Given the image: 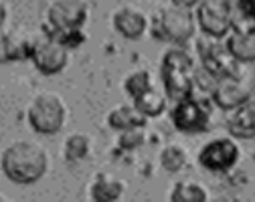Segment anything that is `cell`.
<instances>
[{"label": "cell", "instance_id": "6da1fadb", "mask_svg": "<svg viewBox=\"0 0 255 202\" xmlns=\"http://www.w3.org/2000/svg\"><path fill=\"white\" fill-rule=\"evenodd\" d=\"M2 174L20 186L39 182L49 170V154L39 142L18 140L8 144L0 154Z\"/></svg>", "mask_w": 255, "mask_h": 202}, {"label": "cell", "instance_id": "7a4b0ae2", "mask_svg": "<svg viewBox=\"0 0 255 202\" xmlns=\"http://www.w3.org/2000/svg\"><path fill=\"white\" fill-rule=\"evenodd\" d=\"M150 32L156 41H164L172 45H184L195 37L197 18L193 8H184L170 4L160 8L150 18Z\"/></svg>", "mask_w": 255, "mask_h": 202}, {"label": "cell", "instance_id": "3957f363", "mask_svg": "<svg viewBox=\"0 0 255 202\" xmlns=\"http://www.w3.org/2000/svg\"><path fill=\"white\" fill-rule=\"evenodd\" d=\"M195 59L184 49H168L162 55L160 73L168 99L178 101L193 95V75H195Z\"/></svg>", "mask_w": 255, "mask_h": 202}, {"label": "cell", "instance_id": "277c9868", "mask_svg": "<svg viewBox=\"0 0 255 202\" xmlns=\"http://www.w3.org/2000/svg\"><path fill=\"white\" fill-rule=\"evenodd\" d=\"M28 125L41 136H55L67 121V105L55 91H43L35 95L26 111Z\"/></svg>", "mask_w": 255, "mask_h": 202}, {"label": "cell", "instance_id": "5b68a950", "mask_svg": "<svg viewBox=\"0 0 255 202\" xmlns=\"http://www.w3.org/2000/svg\"><path fill=\"white\" fill-rule=\"evenodd\" d=\"M197 53L201 57V67L207 73H211L215 79L241 75L239 67L243 63H239L229 53L223 39H215V37H209L203 32V35L197 39Z\"/></svg>", "mask_w": 255, "mask_h": 202}, {"label": "cell", "instance_id": "8992f818", "mask_svg": "<svg viewBox=\"0 0 255 202\" xmlns=\"http://www.w3.org/2000/svg\"><path fill=\"white\" fill-rule=\"evenodd\" d=\"M233 0H201L195 6V18L201 32L215 39H225L231 32Z\"/></svg>", "mask_w": 255, "mask_h": 202}, {"label": "cell", "instance_id": "52a82bcc", "mask_svg": "<svg viewBox=\"0 0 255 202\" xmlns=\"http://www.w3.org/2000/svg\"><path fill=\"white\" fill-rule=\"evenodd\" d=\"M172 125L178 131L184 133H199L209 129L211 123V107L207 105L205 99H199L195 95H188L184 99L174 101L172 107Z\"/></svg>", "mask_w": 255, "mask_h": 202}, {"label": "cell", "instance_id": "ba28073f", "mask_svg": "<svg viewBox=\"0 0 255 202\" xmlns=\"http://www.w3.org/2000/svg\"><path fill=\"white\" fill-rule=\"evenodd\" d=\"M239 156H241V148H239L237 140L231 136V138H215V140L207 142L199 150L197 160L205 170L223 174V172H229L239 162Z\"/></svg>", "mask_w": 255, "mask_h": 202}, {"label": "cell", "instance_id": "9c48e42d", "mask_svg": "<svg viewBox=\"0 0 255 202\" xmlns=\"http://www.w3.org/2000/svg\"><path fill=\"white\" fill-rule=\"evenodd\" d=\"M30 61L43 75H59L69 63V49L53 37H41L35 41Z\"/></svg>", "mask_w": 255, "mask_h": 202}, {"label": "cell", "instance_id": "30bf717a", "mask_svg": "<svg viewBox=\"0 0 255 202\" xmlns=\"http://www.w3.org/2000/svg\"><path fill=\"white\" fill-rule=\"evenodd\" d=\"M87 4L83 0H53L47 8L49 28H77L87 20Z\"/></svg>", "mask_w": 255, "mask_h": 202}, {"label": "cell", "instance_id": "8fae6325", "mask_svg": "<svg viewBox=\"0 0 255 202\" xmlns=\"http://www.w3.org/2000/svg\"><path fill=\"white\" fill-rule=\"evenodd\" d=\"M211 99L215 101L217 107H221L223 111H229V109L245 103L247 99H251V87L245 83V79L241 75L221 77L215 81Z\"/></svg>", "mask_w": 255, "mask_h": 202}, {"label": "cell", "instance_id": "7c38bea8", "mask_svg": "<svg viewBox=\"0 0 255 202\" xmlns=\"http://www.w3.org/2000/svg\"><path fill=\"white\" fill-rule=\"evenodd\" d=\"M112 24H114V28L120 32L124 39L136 41V39H140L144 32L148 30L150 18H148V14L142 8L132 6V4H126V6H120L112 14Z\"/></svg>", "mask_w": 255, "mask_h": 202}, {"label": "cell", "instance_id": "4fadbf2b", "mask_svg": "<svg viewBox=\"0 0 255 202\" xmlns=\"http://www.w3.org/2000/svg\"><path fill=\"white\" fill-rule=\"evenodd\" d=\"M227 129L235 140H253L255 138V99H247L245 103L227 111Z\"/></svg>", "mask_w": 255, "mask_h": 202}, {"label": "cell", "instance_id": "5bb4252c", "mask_svg": "<svg viewBox=\"0 0 255 202\" xmlns=\"http://www.w3.org/2000/svg\"><path fill=\"white\" fill-rule=\"evenodd\" d=\"M124 192L126 182L110 172L95 174V178L89 184V198L95 202H116L124 196Z\"/></svg>", "mask_w": 255, "mask_h": 202}, {"label": "cell", "instance_id": "9a60e30c", "mask_svg": "<svg viewBox=\"0 0 255 202\" xmlns=\"http://www.w3.org/2000/svg\"><path fill=\"white\" fill-rule=\"evenodd\" d=\"M229 53L239 61V63H255V30L251 32H241V30H231L229 35L223 39Z\"/></svg>", "mask_w": 255, "mask_h": 202}, {"label": "cell", "instance_id": "2e32d148", "mask_svg": "<svg viewBox=\"0 0 255 202\" xmlns=\"http://www.w3.org/2000/svg\"><path fill=\"white\" fill-rule=\"evenodd\" d=\"M146 119L148 117L134 103H120L114 109H110V113H108V125L116 131L146 125Z\"/></svg>", "mask_w": 255, "mask_h": 202}, {"label": "cell", "instance_id": "e0dca14e", "mask_svg": "<svg viewBox=\"0 0 255 202\" xmlns=\"http://www.w3.org/2000/svg\"><path fill=\"white\" fill-rule=\"evenodd\" d=\"M132 103L146 117H158V115H162L166 111V107H168V95H166V91H162V89H158L156 85H152L150 89H146L144 93L134 97Z\"/></svg>", "mask_w": 255, "mask_h": 202}, {"label": "cell", "instance_id": "ac0fdd59", "mask_svg": "<svg viewBox=\"0 0 255 202\" xmlns=\"http://www.w3.org/2000/svg\"><path fill=\"white\" fill-rule=\"evenodd\" d=\"M168 198L172 202H205V200L211 198V194H209V190L203 182L186 178V180H178L172 186Z\"/></svg>", "mask_w": 255, "mask_h": 202}, {"label": "cell", "instance_id": "d6986e66", "mask_svg": "<svg viewBox=\"0 0 255 202\" xmlns=\"http://www.w3.org/2000/svg\"><path fill=\"white\" fill-rule=\"evenodd\" d=\"M91 148H93V142L87 133L73 131L65 138V142H63V160L69 164L83 162L91 154Z\"/></svg>", "mask_w": 255, "mask_h": 202}, {"label": "cell", "instance_id": "ffe728a7", "mask_svg": "<svg viewBox=\"0 0 255 202\" xmlns=\"http://www.w3.org/2000/svg\"><path fill=\"white\" fill-rule=\"evenodd\" d=\"M231 30H255V0H233Z\"/></svg>", "mask_w": 255, "mask_h": 202}, {"label": "cell", "instance_id": "44dd1931", "mask_svg": "<svg viewBox=\"0 0 255 202\" xmlns=\"http://www.w3.org/2000/svg\"><path fill=\"white\" fill-rule=\"evenodd\" d=\"M188 164V150L178 144V142H170L160 150V166L166 172L176 174Z\"/></svg>", "mask_w": 255, "mask_h": 202}, {"label": "cell", "instance_id": "7402d4cb", "mask_svg": "<svg viewBox=\"0 0 255 202\" xmlns=\"http://www.w3.org/2000/svg\"><path fill=\"white\" fill-rule=\"evenodd\" d=\"M154 85V77L148 69H134L126 75L124 79V91L130 95L132 99L138 97L140 93H144L146 89H150Z\"/></svg>", "mask_w": 255, "mask_h": 202}, {"label": "cell", "instance_id": "603a6c76", "mask_svg": "<svg viewBox=\"0 0 255 202\" xmlns=\"http://www.w3.org/2000/svg\"><path fill=\"white\" fill-rule=\"evenodd\" d=\"M49 37L57 39L67 49H75V47L83 45L85 39H87L85 32H83V26H77V28H49Z\"/></svg>", "mask_w": 255, "mask_h": 202}, {"label": "cell", "instance_id": "cb8c5ba5", "mask_svg": "<svg viewBox=\"0 0 255 202\" xmlns=\"http://www.w3.org/2000/svg\"><path fill=\"white\" fill-rule=\"evenodd\" d=\"M146 142V131L144 125L138 127H130V129H122L120 138H118V146L122 150H136Z\"/></svg>", "mask_w": 255, "mask_h": 202}, {"label": "cell", "instance_id": "d4e9b609", "mask_svg": "<svg viewBox=\"0 0 255 202\" xmlns=\"http://www.w3.org/2000/svg\"><path fill=\"white\" fill-rule=\"evenodd\" d=\"M12 61L10 59V45H8V32L0 30V65Z\"/></svg>", "mask_w": 255, "mask_h": 202}, {"label": "cell", "instance_id": "484cf974", "mask_svg": "<svg viewBox=\"0 0 255 202\" xmlns=\"http://www.w3.org/2000/svg\"><path fill=\"white\" fill-rule=\"evenodd\" d=\"M201 2V0H172V4H176V6H184V8H193L195 10V6Z\"/></svg>", "mask_w": 255, "mask_h": 202}, {"label": "cell", "instance_id": "4316f807", "mask_svg": "<svg viewBox=\"0 0 255 202\" xmlns=\"http://www.w3.org/2000/svg\"><path fill=\"white\" fill-rule=\"evenodd\" d=\"M6 18H8V8L2 0H0V30H2V26L6 24Z\"/></svg>", "mask_w": 255, "mask_h": 202}, {"label": "cell", "instance_id": "83f0119b", "mask_svg": "<svg viewBox=\"0 0 255 202\" xmlns=\"http://www.w3.org/2000/svg\"><path fill=\"white\" fill-rule=\"evenodd\" d=\"M251 97H253V99H255V85H253V87H251Z\"/></svg>", "mask_w": 255, "mask_h": 202}, {"label": "cell", "instance_id": "f1b7e54d", "mask_svg": "<svg viewBox=\"0 0 255 202\" xmlns=\"http://www.w3.org/2000/svg\"><path fill=\"white\" fill-rule=\"evenodd\" d=\"M2 200H4V196H2V194H0V202H2Z\"/></svg>", "mask_w": 255, "mask_h": 202}]
</instances>
